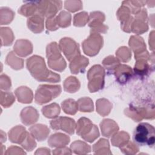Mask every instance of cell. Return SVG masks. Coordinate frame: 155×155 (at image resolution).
I'll return each mask as SVG.
<instances>
[{"mask_svg": "<svg viewBox=\"0 0 155 155\" xmlns=\"http://www.w3.org/2000/svg\"><path fill=\"white\" fill-rule=\"evenodd\" d=\"M35 154H50V150L47 148H38L35 153Z\"/></svg>", "mask_w": 155, "mask_h": 155, "instance_id": "cell-52", "label": "cell"}, {"mask_svg": "<svg viewBox=\"0 0 155 155\" xmlns=\"http://www.w3.org/2000/svg\"><path fill=\"white\" fill-rule=\"evenodd\" d=\"M89 64L88 59L84 56L79 55L74 58L70 63V69L73 74H78L84 72Z\"/></svg>", "mask_w": 155, "mask_h": 155, "instance_id": "cell-20", "label": "cell"}, {"mask_svg": "<svg viewBox=\"0 0 155 155\" xmlns=\"http://www.w3.org/2000/svg\"><path fill=\"white\" fill-rule=\"evenodd\" d=\"M102 63L108 74H113L116 68L120 64V61L113 56H108L102 61Z\"/></svg>", "mask_w": 155, "mask_h": 155, "instance_id": "cell-37", "label": "cell"}, {"mask_svg": "<svg viewBox=\"0 0 155 155\" xmlns=\"http://www.w3.org/2000/svg\"><path fill=\"white\" fill-rule=\"evenodd\" d=\"M148 30L147 12L146 9L142 8L135 15L131 26V31L139 35L147 31Z\"/></svg>", "mask_w": 155, "mask_h": 155, "instance_id": "cell-13", "label": "cell"}, {"mask_svg": "<svg viewBox=\"0 0 155 155\" xmlns=\"http://www.w3.org/2000/svg\"><path fill=\"white\" fill-rule=\"evenodd\" d=\"M100 128L101 130L102 135L111 137L119 130L117 124L113 120L110 119H105L100 123Z\"/></svg>", "mask_w": 155, "mask_h": 155, "instance_id": "cell-19", "label": "cell"}, {"mask_svg": "<svg viewBox=\"0 0 155 155\" xmlns=\"http://www.w3.org/2000/svg\"><path fill=\"white\" fill-rule=\"evenodd\" d=\"M61 91L62 88L59 85H40L36 91L35 101L36 104L42 105L58 97Z\"/></svg>", "mask_w": 155, "mask_h": 155, "instance_id": "cell-6", "label": "cell"}, {"mask_svg": "<svg viewBox=\"0 0 155 155\" xmlns=\"http://www.w3.org/2000/svg\"><path fill=\"white\" fill-rule=\"evenodd\" d=\"M96 111L102 116L108 115L112 109V104L107 99L102 98L96 101Z\"/></svg>", "mask_w": 155, "mask_h": 155, "instance_id": "cell-28", "label": "cell"}, {"mask_svg": "<svg viewBox=\"0 0 155 155\" xmlns=\"http://www.w3.org/2000/svg\"><path fill=\"white\" fill-rule=\"evenodd\" d=\"M78 110L81 112H92L94 111L93 101L88 97H84L77 101Z\"/></svg>", "mask_w": 155, "mask_h": 155, "instance_id": "cell-38", "label": "cell"}, {"mask_svg": "<svg viewBox=\"0 0 155 155\" xmlns=\"http://www.w3.org/2000/svg\"><path fill=\"white\" fill-rule=\"evenodd\" d=\"M56 20L59 27L66 28L70 25L71 16L66 11H62L56 16Z\"/></svg>", "mask_w": 155, "mask_h": 155, "instance_id": "cell-39", "label": "cell"}, {"mask_svg": "<svg viewBox=\"0 0 155 155\" xmlns=\"http://www.w3.org/2000/svg\"><path fill=\"white\" fill-rule=\"evenodd\" d=\"M26 67L31 75L38 81L58 82L61 81L60 75L48 70L41 56L33 55L28 58Z\"/></svg>", "mask_w": 155, "mask_h": 155, "instance_id": "cell-1", "label": "cell"}, {"mask_svg": "<svg viewBox=\"0 0 155 155\" xmlns=\"http://www.w3.org/2000/svg\"><path fill=\"white\" fill-rule=\"evenodd\" d=\"M1 105L4 108L10 107L15 102V97L12 93L1 91Z\"/></svg>", "mask_w": 155, "mask_h": 155, "instance_id": "cell-42", "label": "cell"}, {"mask_svg": "<svg viewBox=\"0 0 155 155\" xmlns=\"http://www.w3.org/2000/svg\"><path fill=\"white\" fill-rule=\"evenodd\" d=\"M21 120L25 125H30L36 123L39 117L36 109L33 107H27L22 109L20 114Z\"/></svg>", "mask_w": 155, "mask_h": 155, "instance_id": "cell-17", "label": "cell"}, {"mask_svg": "<svg viewBox=\"0 0 155 155\" xmlns=\"http://www.w3.org/2000/svg\"><path fill=\"white\" fill-rule=\"evenodd\" d=\"M105 71L100 65H94L87 72L88 81V88L91 93H94L102 90L105 84Z\"/></svg>", "mask_w": 155, "mask_h": 155, "instance_id": "cell-5", "label": "cell"}, {"mask_svg": "<svg viewBox=\"0 0 155 155\" xmlns=\"http://www.w3.org/2000/svg\"><path fill=\"white\" fill-rule=\"evenodd\" d=\"M131 14L130 9L124 4L118 9L116 13L118 20L120 21L121 29L127 33L131 32V26L134 19Z\"/></svg>", "mask_w": 155, "mask_h": 155, "instance_id": "cell-15", "label": "cell"}, {"mask_svg": "<svg viewBox=\"0 0 155 155\" xmlns=\"http://www.w3.org/2000/svg\"><path fill=\"white\" fill-rule=\"evenodd\" d=\"M133 142L139 146L153 148L155 143V130L147 122H142L135 128L133 134Z\"/></svg>", "mask_w": 155, "mask_h": 155, "instance_id": "cell-2", "label": "cell"}, {"mask_svg": "<svg viewBox=\"0 0 155 155\" xmlns=\"http://www.w3.org/2000/svg\"><path fill=\"white\" fill-rule=\"evenodd\" d=\"M41 111L45 117L54 119L56 118L60 114L61 108L58 104L52 103L48 105L44 106L41 109Z\"/></svg>", "mask_w": 155, "mask_h": 155, "instance_id": "cell-30", "label": "cell"}, {"mask_svg": "<svg viewBox=\"0 0 155 155\" xmlns=\"http://www.w3.org/2000/svg\"><path fill=\"white\" fill-rule=\"evenodd\" d=\"M27 131L21 125H17L12 128L8 132V137L12 143L21 144L25 138Z\"/></svg>", "mask_w": 155, "mask_h": 155, "instance_id": "cell-24", "label": "cell"}, {"mask_svg": "<svg viewBox=\"0 0 155 155\" xmlns=\"http://www.w3.org/2000/svg\"><path fill=\"white\" fill-rule=\"evenodd\" d=\"M124 113L127 116L130 117L135 122H139L143 119H154V108L153 105L145 107H138L131 105L126 108Z\"/></svg>", "mask_w": 155, "mask_h": 155, "instance_id": "cell-8", "label": "cell"}, {"mask_svg": "<svg viewBox=\"0 0 155 155\" xmlns=\"http://www.w3.org/2000/svg\"><path fill=\"white\" fill-rule=\"evenodd\" d=\"M20 145L27 151H31L36 148L37 144L35 140V138L30 133L28 132L25 138Z\"/></svg>", "mask_w": 155, "mask_h": 155, "instance_id": "cell-44", "label": "cell"}, {"mask_svg": "<svg viewBox=\"0 0 155 155\" xmlns=\"http://www.w3.org/2000/svg\"><path fill=\"white\" fill-rule=\"evenodd\" d=\"M44 18L36 14L30 17L27 21L28 28L34 33H40L44 30Z\"/></svg>", "mask_w": 155, "mask_h": 155, "instance_id": "cell-21", "label": "cell"}, {"mask_svg": "<svg viewBox=\"0 0 155 155\" xmlns=\"http://www.w3.org/2000/svg\"><path fill=\"white\" fill-rule=\"evenodd\" d=\"M26 153L20 147L16 146L10 147L5 153V154H25Z\"/></svg>", "mask_w": 155, "mask_h": 155, "instance_id": "cell-49", "label": "cell"}, {"mask_svg": "<svg viewBox=\"0 0 155 155\" xmlns=\"http://www.w3.org/2000/svg\"><path fill=\"white\" fill-rule=\"evenodd\" d=\"M18 13L26 17L38 14V1L29 2L28 4H24L19 8Z\"/></svg>", "mask_w": 155, "mask_h": 155, "instance_id": "cell-32", "label": "cell"}, {"mask_svg": "<svg viewBox=\"0 0 155 155\" xmlns=\"http://www.w3.org/2000/svg\"><path fill=\"white\" fill-rule=\"evenodd\" d=\"M154 31L153 30L150 33L149 36V46L151 50L154 51Z\"/></svg>", "mask_w": 155, "mask_h": 155, "instance_id": "cell-51", "label": "cell"}, {"mask_svg": "<svg viewBox=\"0 0 155 155\" xmlns=\"http://www.w3.org/2000/svg\"><path fill=\"white\" fill-rule=\"evenodd\" d=\"M29 132L37 140L43 141L47 138L50 133V129L45 125L36 124L29 128Z\"/></svg>", "mask_w": 155, "mask_h": 155, "instance_id": "cell-22", "label": "cell"}, {"mask_svg": "<svg viewBox=\"0 0 155 155\" xmlns=\"http://www.w3.org/2000/svg\"><path fill=\"white\" fill-rule=\"evenodd\" d=\"M130 140V135L128 133L122 131L117 132L111 137V144L114 147H121L125 145Z\"/></svg>", "mask_w": 155, "mask_h": 155, "instance_id": "cell-33", "label": "cell"}, {"mask_svg": "<svg viewBox=\"0 0 155 155\" xmlns=\"http://www.w3.org/2000/svg\"><path fill=\"white\" fill-rule=\"evenodd\" d=\"M64 7L68 11L75 12L81 10L83 6L81 1H66L64 2Z\"/></svg>", "mask_w": 155, "mask_h": 155, "instance_id": "cell-46", "label": "cell"}, {"mask_svg": "<svg viewBox=\"0 0 155 155\" xmlns=\"http://www.w3.org/2000/svg\"><path fill=\"white\" fill-rule=\"evenodd\" d=\"M61 107L66 114L70 115L75 114L78 110V105L77 102L73 99H67L61 103Z\"/></svg>", "mask_w": 155, "mask_h": 155, "instance_id": "cell-36", "label": "cell"}, {"mask_svg": "<svg viewBox=\"0 0 155 155\" xmlns=\"http://www.w3.org/2000/svg\"><path fill=\"white\" fill-rule=\"evenodd\" d=\"M15 94L18 101L21 103L30 104L33 99L32 90L25 86H21L17 88L15 91Z\"/></svg>", "mask_w": 155, "mask_h": 155, "instance_id": "cell-25", "label": "cell"}, {"mask_svg": "<svg viewBox=\"0 0 155 155\" xmlns=\"http://www.w3.org/2000/svg\"><path fill=\"white\" fill-rule=\"evenodd\" d=\"M14 52L21 57H25L33 52V45L27 39L17 40L13 46Z\"/></svg>", "mask_w": 155, "mask_h": 155, "instance_id": "cell-18", "label": "cell"}, {"mask_svg": "<svg viewBox=\"0 0 155 155\" xmlns=\"http://www.w3.org/2000/svg\"><path fill=\"white\" fill-rule=\"evenodd\" d=\"M134 67V73L139 78H145L153 70L154 56L151 58H139L136 59Z\"/></svg>", "mask_w": 155, "mask_h": 155, "instance_id": "cell-14", "label": "cell"}, {"mask_svg": "<svg viewBox=\"0 0 155 155\" xmlns=\"http://www.w3.org/2000/svg\"><path fill=\"white\" fill-rule=\"evenodd\" d=\"M46 28L47 30H50V31H54V30H58L59 28L56 22V16L51 18L47 19Z\"/></svg>", "mask_w": 155, "mask_h": 155, "instance_id": "cell-48", "label": "cell"}, {"mask_svg": "<svg viewBox=\"0 0 155 155\" xmlns=\"http://www.w3.org/2000/svg\"><path fill=\"white\" fill-rule=\"evenodd\" d=\"M1 25H7L10 24L15 17V13L7 7H1L0 10Z\"/></svg>", "mask_w": 155, "mask_h": 155, "instance_id": "cell-40", "label": "cell"}, {"mask_svg": "<svg viewBox=\"0 0 155 155\" xmlns=\"http://www.w3.org/2000/svg\"><path fill=\"white\" fill-rule=\"evenodd\" d=\"M93 151L94 154L97 155L112 154L110 151L109 142L105 139H100L94 144L93 146Z\"/></svg>", "mask_w": 155, "mask_h": 155, "instance_id": "cell-27", "label": "cell"}, {"mask_svg": "<svg viewBox=\"0 0 155 155\" xmlns=\"http://www.w3.org/2000/svg\"><path fill=\"white\" fill-rule=\"evenodd\" d=\"M46 56L48 59V65L51 69L60 72L65 69L66 62L61 55L59 44L56 42H53L47 45Z\"/></svg>", "mask_w": 155, "mask_h": 155, "instance_id": "cell-3", "label": "cell"}, {"mask_svg": "<svg viewBox=\"0 0 155 155\" xmlns=\"http://www.w3.org/2000/svg\"><path fill=\"white\" fill-rule=\"evenodd\" d=\"M76 134L88 142H94L99 136L98 128L88 118L81 117L76 125Z\"/></svg>", "mask_w": 155, "mask_h": 155, "instance_id": "cell-4", "label": "cell"}, {"mask_svg": "<svg viewBox=\"0 0 155 155\" xmlns=\"http://www.w3.org/2000/svg\"><path fill=\"white\" fill-rule=\"evenodd\" d=\"M59 47L68 61H71L81 54L79 46L73 39L64 38L59 41Z\"/></svg>", "mask_w": 155, "mask_h": 155, "instance_id": "cell-10", "label": "cell"}, {"mask_svg": "<svg viewBox=\"0 0 155 155\" xmlns=\"http://www.w3.org/2000/svg\"><path fill=\"white\" fill-rule=\"evenodd\" d=\"M11 80L6 74H1L0 78V87L1 90H8L11 87Z\"/></svg>", "mask_w": 155, "mask_h": 155, "instance_id": "cell-47", "label": "cell"}, {"mask_svg": "<svg viewBox=\"0 0 155 155\" xmlns=\"http://www.w3.org/2000/svg\"><path fill=\"white\" fill-rule=\"evenodd\" d=\"M1 46H9L13 43L15 36L12 30L8 27L1 28Z\"/></svg>", "mask_w": 155, "mask_h": 155, "instance_id": "cell-35", "label": "cell"}, {"mask_svg": "<svg viewBox=\"0 0 155 155\" xmlns=\"http://www.w3.org/2000/svg\"><path fill=\"white\" fill-rule=\"evenodd\" d=\"M52 153L54 155H58V154H71L72 151H71V149L68 148V147H63L57 148L53 150Z\"/></svg>", "mask_w": 155, "mask_h": 155, "instance_id": "cell-50", "label": "cell"}, {"mask_svg": "<svg viewBox=\"0 0 155 155\" xmlns=\"http://www.w3.org/2000/svg\"><path fill=\"white\" fill-rule=\"evenodd\" d=\"M113 74L116 81L120 84H125L131 78L133 72L131 68L125 64H119L116 68Z\"/></svg>", "mask_w": 155, "mask_h": 155, "instance_id": "cell-16", "label": "cell"}, {"mask_svg": "<svg viewBox=\"0 0 155 155\" xmlns=\"http://www.w3.org/2000/svg\"><path fill=\"white\" fill-rule=\"evenodd\" d=\"M105 16L101 12H93L89 15L88 26L91 28L90 33H106L108 29V26L103 24Z\"/></svg>", "mask_w": 155, "mask_h": 155, "instance_id": "cell-11", "label": "cell"}, {"mask_svg": "<svg viewBox=\"0 0 155 155\" xmlns=\"http://www.w3.org/2000/svg\"><path fill=\"white\" fill-rule=\"evenodd\" d=\"M116 56L119 61L127 62L131 59V52L128 47L122 46L119 47L116 51Z\"/></svg>", "mask_w": 155, "mask_h": 155, "instance_id": "cell-41", "label": "cell"}, {"mask_svg": "<svg viewBox=\"0 0 155 155\" xmlns=\"http://www.w3.org/2000/svg\"><path fill=\"white\" fill-rule=\"evenodd\" d=\"M71 151L76 154H86L91 152V147L85 142L76 140L70 145Z\"/></svg>", "mask_w": 155, "mask_h": 155, "instance_id": "cell-31", "label": "cell"}, {"mask_svg": "<svg viewBox=\"0 0 155 155\" xmlns=\"http://www.w3.org/2000/svg\"><path fill=\"white\" fill-rule=\"evenodd\" d=\"M5 63L16 70H21L24 67V59L16 56L13 51L8 53L5 59Z\"/></svg>", "mask_w": 155, "mask_h": 155, "instance_id": "cell-29", "label": "cell"}, {"mask_svg": "<svg viewBox=\"0 0 155 155\" xmlns=\"http://www.w3.org/2000/svg\"><path fill=\"white\" fill-rule=\"evenodd\" d=\"M62 8L61 1H38V14L47 19L56 16V13Z\"/></svg>", "mask_w": 155, "mask_h": 155, "instance_id": "cell-9", "label": "cell"}, {"mask_svg": "<svg viewBox=\"0 0 155 155\" xmlns=\"http://www.w3.org/2000/svg\"><path fill=\"white\" fill-rule=\"evenodd\" d=\"M89 16L85 12L76 14L73 18V25L76 27H84L88 22Z\"/></svg>", "mask_w": 155, "mask_h": 155, "instance_id": "cell-43", "label": "cell"}, {"mask_svg": "<svg viewBox=\"0 0 155 155\" xmlns=\"http://www.w3.org/2000/svg\"><path fill=\"white\" fill-rule=\"evenodd\" d=\"M64 90L70 93H73L79 90L81 87L79 81L74 76H69L66 78L63 84Z\"/></svg>", "mask_w": 155, "mask_h": 155, "instance_id": "cell-34", "label": "cell"}, {"mask_svg": "<svg viewBox=\"0 0 155 155\" xmlns=\"http://www.w3.org/2000/svg\"><path fill=\"white\" fill-rule=\"evenodd\" d=\"M119 148L120 151L125 154H135L139 150V147L134 142L130 141H128L125 145L120 147Z\"/></svg>", "mask_w": 155, "mask_h": 155, "instance_id": "cell-45", "label": "cell"}, {"mask_svg": "<svg viewBox=\"0 0 155 155\" xmlns=\"http://www.w3.org/2000/svg\"><path fill=\"white\" fill-rule=\"evenodd\" d=\"M70 141V137L61 133H56L51 134L48 140V144L51 147H65Z\"/></svg>", "mask_w": 155, "mask_h": 155, "instance_id": "cell-23", "label": "cell"}, {"mask_svg": "<svg viewBox=\"0 0 155 155\" xmlns=\"http://www.w3.org/2000/svg\"><path fill=\"white\" fill-rule=\"evenodd\" d=\"M1 143H2V142H5V140H6V139H7V138H6V134H5V133H4L2 130H1Z\"/></svg>", "mask_w": 155, "mask_h": 155, "instance_id": "cell-53", "label": "cell"}, {"mask_svg": "<svg viewBox=\"0 0 155 155\" xmlns=\"http://www.w3.org/2000/svg\"><path fill=\"white\" fill-rule=\"evenodd\" d=\"M50 125L53 130H61L67 133L72 135L76 129V122L74 119L68 117H59L50 122Z\"/></svg>", "mask_w": 155, "mask_h": 155, "instance_id": "cell-12", "label": "cell"}, {"mask_svg": "<svg viewBox=\"0 0 155 155\" xmlns=\"http://www.w3.org/2000/svg\"><path fill=\"white\" fill-rule=\"evenodd\" d=\"M130 48L134 54H139L146 51V45L142 38L139 36H131L128 42Z\"/></svg>", "mask_w": 155, "mask_h": 155, "instance_id": "cell-26", "label": "cell"}, {"mask_svg": "<svg viewBox=\"0 0 155 155\" xmlns=\"http://www.w3.org/2000/svg\"><path fill=\"white\" fill-rule=\"evenodd\" d=\"M103 38L99 33H90V36L82 44L84 53L89 56H94L98 54L103 46Z\"/></svg>", "mask_w": 155, "mask_h": 155, "instance_id": "cell-7", "label": "cell"}]
</instances>
